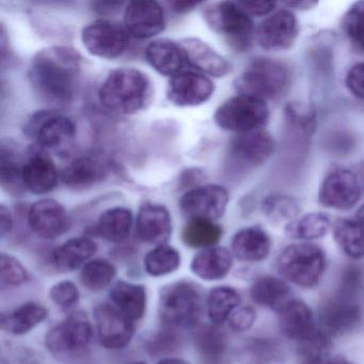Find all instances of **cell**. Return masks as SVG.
I'll return each instance as SVG.
<instances>
[{
	"label": "cell",
	"instance_id": "30bf717a",
	"mask_svg": "<svg viewBox=\"0 0 364 364\" xmlns=\"http://www.w3.org/2000/svg\"><path fill=\"white\" fill-rule=\"evenodd\" d=\"M362 191L363 185L355 172L348 169H336L323 178L317 199L323 208L345 212L359 203Z\"/></svg>",
	"mask_w": 364,
	"mask_h": 364
},
{
	"label": "cell",
	"instance_id": "ee69618b",
	"mask_svg": "<svg viewBox=\"0 0 364 364\" xmlns=\"http://www.w3.org/2000/svg\"><path fill=\"white\" fill-rule=\"evenodd\" d=\"M50 296L55 304L63 310L73 308L80 300L77 287L71 281H63L55 284L50 289Z\"/></svg>",
	"mask_w": 364,
	"mask_h": 364
},
{
	"label": "cell",
	"instance_id": "ab89813d",
	"mask_svg": "<svg viewBox=\"0 0 364 364\" xmlns=\"http://www.w3.org/2000/svg\"><path fill=\"white\" fill-rule=\"evenodd\" d=\"M117 274V269L106 259H95L84 266L80 274L84 287L91 291H101L110 284Z\"/></svg>",
	"mask_w": 364,
	"mask_h": 364
},
{
	"label": "cell",
	"instance_id": "d6a6232c",
	"mask_svg": "<svg viewBox=\"0 0 364 364\" xmlns=\"http://www.w3.org/2000/svg\"><path fill=\"white\" fill-rule=\"evenodd\" d=\"M332 229L330 217L325 213L312 212L298 217L284 227V232L293 240L304 242L321 240Z\"/></svg>",
	"mask_w": 364,
	"mask_h": 364
},
{
	"label": "cell",
	"instance_id": "83f0119b",
	"mask_svg": "<svg viewBox=\"0 0 364 364\" xmlns=\"http://www.w3.org/2000/svg\"><path fill=\"white\" fill-rule=\"evenodd\" d=\"M250 296L255 304L279 312L291 298V289L284 279L278 277H259L250 287Z\"/></svg>",
	"mask_w": 364,
	"mask_h": 364
},
{
	"label": "cell",
	"instance_id": "ac0fdd59",
	"mask_svg": "<svg viewBox=\"0 0 364 364\" xmlns=\"http://www.w3.org/2000/svg\"><path fill=\"white\" fill-rule=\"evenodd\" d=\"M70 217L63 204L50 198L38 200L28 210V225L33 233L54 240L70 229Z\"/></svg>",
	"mask_w": 364,
	"mask_h": 364
},
{
	"label": "cell",
	"instance_id": "277c9868",
	"mask_svg": "<svg viewBox=\"0 0 364 364\" xmlns=\"http://www.w3.org/2000/svg\"><path fill=\"white\" fill-rule=\"evenodd\" d=\"M203 18L208 28L221 36L234 52H247L252 46L255 25L240 1L210 4L204 8Z\"/></svg>",
	"mask_w": 364,
	"mask_h": 364
},
{
	"label": "cell",
	"instance_id": "9f6ffc18",
	"mask_svg": "<svg viewBox=\"0 0 364 364\" xmlns=\"http://www.w3.org/2000/svg\"><path fill=\"white\" fill-rule=\"evenodd\" d=\"M355 218L364 225V204L361 206V208H359V210H358Z\"/></svg>",
	"mask_w": 364,
	"mask_h": 364
},
{
	"label": "cell",
	"instance_id": "9c48e42d",
	"mask_svg": "<svg viewBox=\"0 0 364 364\" xmlns=\"http://www.w3.org/2000/svg\"><path fill=\"white\" fill-rule=\"evenodd\" d=\"M131 36L123 25L99 20L82 28V42L92 56L102 59H117L124 54Z\"/></svg>",
	"mask_w": 364,
	"mask_h": 364
},
{
	"label": "cell",
	"instance_id": "681fc988",
	"mask_svg": "<svg viewBox=\"0 0 364 364\" xmlns=\"http://www.w3.org/2000/svg\"><path fill=\"white\" fill-rule=\"evenodd\" d=\"M240 6L244 8L245 11L252 18V16H265L274 14L277 7V3L274 1H240Z\"/></svg>",
	"mask_w": 364,
	"mask_h": 364
},
{
	"label": "cell",
	"instance_id": "6f0895ef",
	"mask_svg": "<svg viewBox=\"0 0 364 364\" xmlns=\"http://www.w3.org/2000/svg\"><path fill=\"white\" fill-rule=\"evenodd\" d=\"M132 364H146V363H144V362H134V363H132Z\"/></svg>",
	"mask_w": 364,
	"mask_h": 364
},
{
	"label": "cell",
	"instance_id": "f5cc1de1",
	"mask_svg": "<svg viewBox=\"0 0 364 364\" xmlns=\"http://www.w3.org/2000/svg\"><path fill=\"white\" fill-rule=\"evenodd\" d=\"M172 7L174 8V11L178 14L188 11V10L193 9L195 7L199 6V3H191V1H176V3L171 4Z\"/></svg>",
	"mask_w": 364,
	"mask_h": 364
},
{
	"label": "cell",
	"instance_id": "7bdbcfd3",
	"mask_svg": "<svg viewBox=\"0 0 364 364\" xmlns=\"http://www.w3.org/2000/svg\"><path fill=\"white\" fill-rule=\"evenodd\" d=\"M0 277L3 284L12 287L24 284L29 278L24 266L16 257L5 253L0 257Z\"/></svg>",
	"mask_w": 364,
	"mask_h": 364
},
{
	"label": "cell",
	"instance_id": "9a60e30c",
	"mask_svg": "<svg viewBox=\"0 0 364 364\" xmlns=\"http://www.w3.org/2000/svg\"><path fill=\"white\" fill-rule=\"evenodd\" d=\"M215 85L208 76L199 72L184 71L170 78L167 97L178 107H196L210 101Z\"/></svg>",
	"mask_w": 364,
	"mask_h": 364
},
{
	"label": "cell",
	"instance_id": "f35d334b",
	"mask_svg": "<svg viewBox=\"0 0 364 364\" xmlns=\"http://www.w3.org/2000/svg\"><path fill=\"white\" fill-rule=\"evenodd\" d=\"M181 265V255L173 247L161 245L144 257V268L153 277L166 276L176 272Z\"/></svg>",
	"mask_w": 364,
	"mask_h": 364
},
{
	"label": "cell",
	"instance_id": "680465c9",
	"mask_svg": "<svg viewBox=\"0 0 364 364\" xmlns=\"http://www.w3.org/2000/svg\"><path fill=\"white\" fill-rule=\"evenodd\" d=\"M361 183H363V184H362V185H363V186H364V172H363V180H361Z\"/></svg>",
	"mask_w": 364,
	"mask_h": 364
},
{
	"label": "cell",
	"instance_id": "8d00e7d4",
	"mask_svg": "<svg viewBox=\"0 0 364 364\" xmlns=\"http://www.w3.org/2000/svg\"><path fill=\"white\" fill-rule=\"evenodd\" d=\"M23 165L24 161L11 144H3L0 150V182L4 189L14 195H20L23 189Z\"/></svg>",
	"mask_w": 364,
	"mask_h": 364
},
{
	"label": "cell",
	"instance_id": "4dcf8cb0",
	"mask_svg": "<svg viewBox=\"0 0 364 364\" xmlns=\"http://www.w3.org/2000/svg\"><path fill=\"white\" fill-rule=\"evenodd\" d=\"M133 221L131 210L116 206L102 213L95 225V231L107 242H122L129 238Z\"/></svg>",
	"mask_w": 364,
	"mask_h": 364
},
{
	"label": "cell",
	"instance_id": "4fadbf2b",
	"mask_svg": "<svg viewBox=\"0 0 364 364\" xmlns=\"http://www.w3.org/2000/svg\"><path fill=\"white\" fill-rule=\"evenodd\" d=\"M92 334V326L86 315L75 313L48 332L46 346L55 355H75L88 347Z\"/></svg>",
	"mask_w": 364,
	"mask_h": 364
},
{
	"label": "cell",
	"instance_id": "f1b7e54d",
	"mask_svg": "<svg viewBox=\"0 0 364 364\" xmlns=\"http://www.w3.org/2000/svg\"><path fill=\"white\" fill-rule=\"evenodd\" d=\"M97 250V244L91 238L86 236L74 237L54 251L53 259L55 266L61 272H73L88 263Z\"/></svg>",
	"mask_w": 364,
	"mask_h": 364
},
{
	"label": "cell",
	"instance_id": "e575fe53",
	"mask_svg": "<svg viewBox=\"0 0 364 364\" xmlns=\"http://www.w3.org/2000/svg\"><path fill=\"white\" fill-rule=\"evenodd\" d=\"M223 230L218 223L208 219H189L182 231V240L191 248H210L218 244Z\"/></svg>",
	"mask_w": 364,
	"mask_h": 364
},
{
	"label": "cell",
	"instance_id": "2e32d148",
	"mask_svg": "<svg viewBox=\"0 0 364 364\" xmlns=\"http://www.w3.org/2000/svg\"><path fill=\"white\" fill-rule=\"evenodd\" d=\"M95 326L102 346L109 349L123 348L131 342L135 327L112 304H100L95 310Z\"/></svg>",
	"mask_w": 364,
	"mask_h": 364
},
{
	"label": "cell",
	"instance_id": "7402d4cb",
	"mask_svg": "<svg viewBox=\"0 0 364 364\" xmlns=\"http://www.w3.org/2000/svg\"><path fill=\"white\" fill-rule=\"evenodd\" d=\"M178 43L184 50L187 63L206 76L225 77L231 71L229 61L206 42L198 38H185Z\"/></svg>",
	"mask_w": 364,
	"mask_h": 364
},
{
	"label": "cell",
	"instance_id": "d6986e66",
	"mask_svg": "<svg viewBox=\"0 0 364 364\" xmlns=\"http://www.w3.org/2000/svg\"><path fill=\"white\" fill-rule=\"evenodd\" d=\"M361 317V309L357 301L338 295L323 301L319 309L321 331L330 338L355 329Z\"/></svg>",
	"mask_w": 364,
	"mask_h": 364
},
{
	"label": "cell",
	"instance_id": "f907efd6",
	"mask_svg": "<svg viewBox=\"0 0 364 364\" xmlns=\"http://www.w3.org/2000/svg\"><path fill=\"white\" fill-rule=\"evenodd\" d=\"M14 227V218L9 208H6L4 204L0 205V234L1 237H5L7 234L11 232Z\"/></svg>",
	"mask_w": 364,
	"mask_h": 364
},
{
	"label": "cell",
	"instance_id": "8992f818",
	"mask_svg": "<svg viewBox=\"0 0 364 364\" xmlns=\"http://www.w3.org/2000/svg\"><path fill=\"white\" fill-rule=\"evenodd\" d=\"M269 116L267 102L238 93L217 108L214 122L223 131L235 134L248 133L264 129Z\"/></svg>",
	"mask_w": 364,
	"mask_h": 364
},
{
	"label": "cell",
	"instance_id": "836d02e7",
	"mask_svg": "<svg viewBox=\"0 0 364 364\" xmlns=\"http://www.w3.org/2000/svg\"><path fill=\"white\" fill-rule=\"evenodd\" d=\"M48 316L46 306L37 302H26L1 318V327L5 331L22 336L43 323Z\"/></svg>",
	"mask_w": 364,
	"mask_h": 364
},
{
	"label": "cell",
	"instance_id": "484cf974",
	"mask_svg": "<svg viewBox=\"0 0 364 364\" xmlns=\"http://www.w3.org/2000/svg\"><path fill=\"white\" fill-rule=\"evenodd\" d=\"M144 56L155 71L170 77L184 71L187 63L181 44L169 39H157L151 42L146 46Z\"/></svg>",
	"mask_w": 364,
	"mask_h": 364
},
{
	"label": "cell",
	"instance_id": "11a10c76",
	"mask_svg": "<svg viewBox=\"0 0 364 364\" xmlns=\"http://www.w3.org/2000/svg\"><path fill=\"white\" fill-rule=\"evenodd\" d=\"M159 364H189L188 362L178 358H167V359L161 360Z\"/></svg>",
	"mask_w": 364,
	"mask_h": 364
},
{
	"label": "cell",
	"instance_id": "816d5d0a",
	"mask_svg": "<svg viewBox=\"0 0 364 364\" xmlns=\"http://www.w3.org/2000/svg\"><path fill=\"white\" fill-rule=\"evenodd\" d=\"M285 5L289 9L300 10V11L304 10L306 11V10H311L316 7L318 3H315V1H289V3H285Z\"/></svg>",
	"mask_w": 364,
	"mask_h": 364
},
{
	"label": "cell",
	"instance_id": "7dc6e473",
	"mask_svg": "<svg viewBox=\"0 0 364 364\" xmlns=\"http://www.w3.org/2000/svg\"><path fill=\"white\" fill-rule=\"evenodd\" d=\"M345 86L353 97L364 101V61L349 68L345 76Z\"/></svg>",
	"mask_w": 364,
	"mask_h": 364
},
{
	"label": "cell",
	"instance_id": "1f68e13d",
	"mask_svg": "<svg viewBox=\"0 0 364 364\" xmlns=\"http://www.w3.org/2000/svg\"><path fill=\"white\" fill-rule=\"evenodd\" d=\"M336 246L351 259L364 257V225L355 218H340L332 225Z\"/></svg>",
	"mask_w": 364,
	"mask_h": 364
},
{
	"label": "cell",
	"instance_id": "74e56055",
	"mask_svg": "<svg viewBox=\"0 0 364 364\" xmlns=\"http://www.w3.org/2000/svg\"><path fill=\"white\" fill-rule=\"evenodd\" d=\"M240 295L230 287L213 289L208 297V314L214 325H223L240 306Z\"/></svg>",
	"mask_w": 364,
	"mask_h": 364
},
{
	"label": "cell",
	"instance_id": "ba28073f",
	"mask_svg": "<svg viewBox=\"0 0 364 364\" xmlns=\"http://www.w3.org/2000/svg\"><path fill=\"white\" fill-rule=\"evenodd\" d=\"M26 132L44 152L63 153L75 140L76 125L69 117L42 110L29 119Z\"/></svg>",
	"mask_w": 364,
	"mask_h": 364
},
{
	"label": "cell",
	"instance_id": "d4e9b609",
	"mask_svg": "<svg viewBox=\"0 0 364 364\" xmlns=\"http://www.w3.org/2000/svg\"><path fill=\"white\" fill-rule=\"evenodd\" d=\"M232 253L236 259L248 263L264 261L272 250V237L259 225L244 228L232 238Z\"/></svg>",
	"mask_w": 364,
	"mask_h": 364
},
{
	"label": "cell",
	"instance_id": "44dd1931",
	"mask_svg": "<svg viewBox=\"0 0 364 364\" xmlns=\"http://www.w3.org/2000/svg\"><path fill=\"white\" fill-rule=\"evenodd\" d=\"M138 237L148 244L166 245L172 233V219L169 210L163 204L144 202L136 218Z\"/></svg>",
	"mask_w": 364,
	"mask_h": 364
},
{
	"label": "cell",
	"instance_id": "db71d44e",
	"mask_svg": "<svg viewBox=\"0 0 364 364\" xmlns=\"http://www.w3.org/2000/svg\"><path fill=\"white\" fill-rule=\"evenodd\" d=\"M323 364H355L342 355H330Z\"/></svg>",
	"mask_w": 364,
	"mask_h": 364
},
{
	"label": "cell",
	"instance_id": "e0dca14e",
	"mask_svg": "<svg viewBox=\"0 0 364 364\" xmlns=\"http://www.w3.org/2000/svg\"><path fill=\"white\" fill-rule=\"evenodd\" d=\"M276 150L274 138L265 129L235 134L230 142V154L236 163L245 167L264 165Z\"/></svg>",
	"mask_w": 364,
	"mask_h": 364
},
{
	"label": "cell",
	"instance_id": "ffe728a7",
	"mask_svg": "<svg viewBox=\"0 0 364 364\" xmlns=\"http://www.w3.org/2000/svg\"><path fill=\"white\" fill-rule=\"evenodd\" d=\"M22 178L25 191L33 195H48L58 185L60 172L44 151L35 149L24 161Z\"/></svg>",
	"mask_w": 364,
	"mask_h": 364
},
{
	"label": "cell",
	"instance_id": "3957f363",
	"mask_svg": "<svg viewBox=\"0 0 364 364\" xmlns=\"http://www.w3.org/2000/svg\"><path fill=\"white\" fill-rule=\"evenodd\" d=\"M293 74L287 63L268 57L253 59L234 82L240 95L264 101L279 99L291 87Z\"/></svg>",
	"mask_w": 364,
	"mask_h": 364
},
{
	"label": "cell",
	"instance_id": "7a4b0ae2",
	"mask_svg": "<svg viewBox=\"0 0 364 364\" xmlns=\"http://www.w3.org/2000/svg\"><path fill=\"white\" fill-rule=\"evenodd\" d=\"M151 93L152 85L144 72L135 68H118L100 87L99 100L109 112L129 116L146 107Z\"/></svg>",
	"mask_w": 364,
	"mask_h": 364
},
{
	"label": "cell",
	"instance_id": "c3c4849f",
	"mask_svg": "<svg viewBox=\"0 0 364 364\" xmlns=\"http://www.w3.org/2000/svg\"><path fill=\"white\" fill-rule=\"evenodd\" d=\"M257 314L251 306H238L229 318L230 327L234 331L244 332L255 325Z\"/></svg>",
	"mask_w": 364,
	"mask_h": 364
},
{
	"label": "cell",
	"instance_id": "5bb4252c",
	"mask_svg": "<svg viewBox=\"0 0 364 364\" xmlns=\"http://www.w3.org/2000/svg\"><path fill=\"white\" fill-rule=\"evenodd\" d=\"M123 26L131 37L150 39L165 31V10L154 0L131 1L124 9Z\"/></svg>",
	"mask_w": 364,
	"mask_h": 364
},
{
	"label": "cell",
	"instance_id": "bcb514c9",
	"mask_svg": "<svg viewBox=\"0 0 364 364\" xmlns=\"http://www.w3.org/2000/svg\"><path fill=\"white\" fill-rule=\"evenodd\" d=\"M200 346L204 353L210 355H219L225 348V336L217 328L208 327L202 330L199 336Z\"/></svg>",
	"mask_w": 364,
	"mask_h": 364
},
{
	"label": "cell",
	"instance_id": "b9f144b4",
	"mask_svg": "<svg viewBox=\"0 0 364 364\" xmlns=\"http://www.w3.org/2000/svg\"><path fill=\"white\" fill-rule=\"evenodd\" d=\"M285 120L293 129L304 134H312L316 129V114L310 106L291 102L284 108Z\"/></svg>",
	"mask_w": 364,
	"mask_h": 364
},
{
	"label": "cell",
	"instance_id": "5b68a950",
	"mask_svg": "<svg viewBox=\"0 0 364 364\" xmlns=\"http://www.w3.org/2000/svg\"><path fill=\"white\" fill-rule=\"evenodd\" d=\"M327 266L325 251L312 242L289 245L281 251L277 267L285 281L301 289L318 285Z\"/></svg>",
	"mask_w": 364,
	"mask_h": 364
},
{
	"label": "cell",
	"instance_id": "f6af8a7d",
	"mask_svg": "<svg viewBox=\"0 0 364 364\" xmlns=\"http://www.w3.org/2000/svg\"><path fill=\"white\" fill-rule=\"evenodd\" d=\"M362 284V272L357 266H348L345 268L341 279L340 287L336 295L345 299L357 300L358 294Z\"/></svg>",
	"mask_w": 364,
	"mask_h": 364
},
{
	"label": "cell",
	"instance_id": "cb8c5ba5",
	"mask_svg": "<svg viewBox=\"0 0 364 364\" xmlns=\"http://www.w3.org/2000/svg\"><path fill=\"white\" fill-rule=\"evenodd\" d=\"M108 167L101 159L80 156L68 164L60 171V181L72 189H88L103 182L108 176Z\"/></svg>",
	"mask_w": 364,
	"mask_h": 364
},
{
	"label": "cell",
	"instance_id": "d590c367",
	"mask_svg": "<svg viewBox=\"0 0 364 364\" xmlns=\"http://www.w3.org/2000/svg\"><path fill=\"white\" fill-rule=\"evenodd\" d=\"M261 210L272 225H287L298 218L300 204L296 198L285 193L266 196L261 203Z\"/></svg>",
	"mask_w": 364,
	"mask_h": 364
},
{
	"label": "cell",
	"instance_id": "7c38bea8",
	"mask_svg": "<svg viewBox=\"0 0 364 364\" xmlns=\"http://www.w3.org/2000/svg\"><path fill=\"white\" fill-rule=\"evenodd\" d=\"M229 201V193L221 185H200L183 195L180 208L183 214L189 219L215 221L225 214Z\"/></svg>",
	"mask_w": 364,
	"mask_h": 364
},
{
	"label": "cell",
	"instance_id": "4316f807",
	"mask_svg": "<svg viewBox=\"0 0 364 364\" xmlns=\"http://www.w3.org/2000/svg\"><path fill=\"white\" fill-rule=\"evenodd\" d=\"M233 266V255L225 247H210L195 255L191 272L206 281L221 280L228 276Z\"/></svg>",
	"mask_w": 364,
	"mask_h": 364
},
{
	"label": "cell",
	"instance_id": "f546056e",
	"mask_svg": "<svg viewBox=\"0 0 364 364\" xmlns=\"http://www.w3.org/2000/svg\"><path fill=\"white\" fill-rule=\"evenodd\" d=\"M112 304L131 321H139L146 308V289L142 285L120 281L110 289Z\"/></svg>",
	"mask_w": 364,
	"mask_h": 364
},
{
	"label": "cell",
	"instance_id": "60d3db41",
	"mask_svg": "<svg viewBox=\"0 0 364 364\" xmlns=\"http://www.w3.org/2000/svg\"><path fill=\"white\" fill-rule=\"evenodd\" d=\"M341 25L351 46L364 55V1L353 3L345 12Z\"/></svg>",
	"mask_w": 364,
	"mask_h": 364
},
{
	"label": "cell",
	"instance_id": "6da1fadb",
	"mask_svg": "<svg viewBox=\"0 0 364 364\" xmlns=\"http://www.w3.org/2000/svg\"><path fill=\"white\" fill-rule=\"evenodd\" d=\"M82 57L65 46L44 48L33 57L29 82L38 97L55 105H68L77 95Z\"/></svg>",
	"mask_w": 364,
	"mask_h": 364
},
{
	"label": "cell",
	"instance_id": "8fae6325",
	"mask_svg": "<svg viewBox=\"0 0 364 364\" xmlns=\"http://www.w3.org/2000/svg\"><path fill=\"white\" fill-rule=\"evenodd\" d=\"M299 23L289 9L268 16L255 29V40L267 52H284L295 46L299 37Z\"/></svg>",
	"mask_w": 364,
	"mask_h": 364
},
{
	"label": "cell",
	"instance_id": "52a82bcc",
	"mask_svg": "<svg viewBox=\"0 0 364 364\" xmlns=\"http://www.w3.org/2000/svg\"><path fill=\"white\" fill-rule=\"evenodd\" d=\"M159 311L161 318L174 327H193L201 316L199 291L186 282L173 283L161 291Z\"/></svg>",
	"mask_w": 364,
	"mask_h": 364
},
{
	"label": "cell",
	"instance_id": "603a6c76",
	"mask_svg": "<svg viewBox=\"0 0 364 364\" xmlns=\"http://www.w3.org/2000/svg\"><path fill=\"white\" fill-rule=\"evenodd\" d=\"M278 313L281 332L289 340L300 343L318 331L312 311L301 300H289Z\"/></svg>",
	"mask_w": 364,
	"mask_h": 364
}]
</instances>
